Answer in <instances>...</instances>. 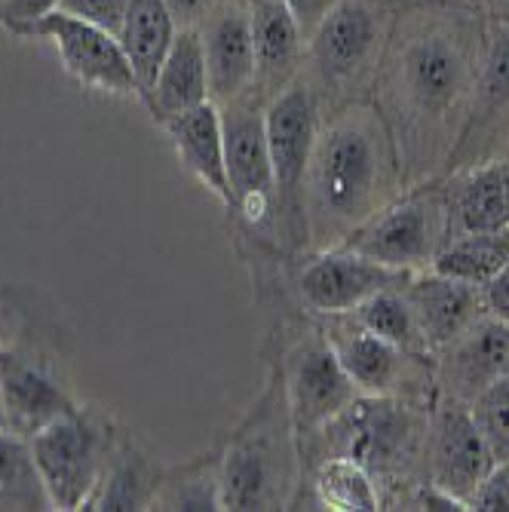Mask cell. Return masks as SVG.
Returning <instances> with one entry per match:
<instances>
[{
    "label": "cell",
    "mask_w": 509,
    "mask_h": 512,
    "mask_svg": "<svg viewBox=\"0 0 509 512\" xmlns=\"http://www.w3.org/2000/svg\"><path fill=\"white\" fill-rule=\"evenodd\" d=\"M399 166L396 138L375 111L350 108L322 126L301 181V218L313 246H341L393 203Z\"/></svg>",
    "instance_id": "6da1fadb"
},
{
    "label": "cell",
    "mask_w": 509,
    "mask_h": 512,
    "mask_svg": "<svg viewBox=\"0 0 509 512\" xmlns=\"http://www.w3.org/2000/svg\"><path fill=\"white\" fill-rule=\"evenodd\" d=\"M295 424L280 365L246 421L221 448L224 509H289L295 503Z\"/></svg>",
    "instance_id": "7a4b0ae2"
},
{
    "label": "cell",
    "mask_w": 509,
    "mask_h": 512,
    "mask_svg": "<svg viewBox=\"0 0 509 512\" xmlns=\"http://www.w3.org/2000/svg\"><path fill=\"white\" fill-rule=\"evenodd\" d=\"M427 430L430 424L396 396L359 393L335 421L310 439L322 445V457H350L378 482L411 467L421 448H427Z\"/></svg>",
    "instance_id": "3957f363"
},
{
    "label": "cell",
    "mask_w": 509,
    "mask_h": 512,
    "mask_svg": "<svg viewBox=\"0 0 509 512\" xmlns=\"http://www.w3.org/2000/svg\"><path fill=\"white\" fill-rule=\"evenodd\" d=\"M28 448L50 506L71 512L86 509L96 494L114 454V433L102 411L77 405L40 427L28 439Z\"/></svg>",
    "instance_id": "277c9868"
},
{
    "label": "cell",
    "mask_w": 509,
    "mask_h": 512,
    "mask_svg": "<svg viewBox=\"0 0 509 512\" xmlns=\"http://www.w3.org/2000/svg\"><path fill=\"white\" fill-rule=\"evenodd\" d=\"M255 92L224 102L221 126H224V163L230 184V212L240 215L249 230L276 227L280 197H276L273 160L264 129V108Z\"/></svg>",
    "instance_id": "5b68a950"
},
{
    "label": "cell",
    "mask_w": 509,
    "mask_h": 512,
    "mask_svg": "<svg viewBox=\"0 0 509 512\" xmlns=\"http://www.w3.org/2000/svg\"><path fill=\"white\" fill-rule=\"evenodd\" d=\"M448 240V200L445 194L424 188L402 200L387 203L341 243V249L359 252L393 270H418L433 264L436 252Z\"/></svg>",
    "instance_id": "8992f818"
},
{
    "label": "cell",
    "mask_w": 509,
    "mask_h": 512,
    "mask_svg": "<svg viewBox=\"0 0 509 512\" xmlns=\"http://www.w3.org/2000/svg\"><path fill=\"white\" fill-rule=\"evenodd\" d=\"M473 86V65L464 40L448 28L414 34L396 62V96L414 123H442Z\"/></svg>",
    "instance_id": "52a82bcc"
},
{
    "label": "cell",
    "mask_w": 509,
    "mask_h": 512,
    "mask_svg": "<svg viewBox=\"0 0 509 512\" xmlns=\"http://www.w3.org/2000/svg\"><path fill=\"white\" fill-rule=\"evenodd\" d=\"M264 129L273 160L276 197H280V212H276V230L286 227L289 240H295L292 227L307 237L301 218V181L310 160V151L319 135V96L304 80H292L283 92L264 105Z\"/></svg>",
    "instance_id": "ba28073f"
},
{
    "label": "cell",
    "mask_w": 509,
    "mask_h": 512,
    "mask_svg": "<svg viewBox=\"0 0 509 512\" xmlns=\"http://www.w3.org/2000/svg\"><path fill=\"white\" fill-rule=\"evenodd\" d=\"M19 37H43L56 46L59 62L68 77H74L83 89L108 92L120 99H142L132 65L123 53L117 34L74 19L62 10H53L19 31Z\"/></svg>",
    "instance_id": "9c48e42d"
},
{
    "label": "cell",
    "mask_w": 509,
    "mask_h": 512,
    "mask_svg": "<svg viewBox=\"0 0 509 512\" xmlns=\"http://www.w3.org/2000/svg\"><path fill=\"white\" fill-rule=\"evenodd\" d=\"M0 408L7 430L31 439L40 427L77 408L59 365L37 344H0Z\"/></svg>",
    "instance_id": "30bf717a"
},
{
    "label": "cell",
    "mask_w": 509,
    "mask_h": 512,
    "mask_svg": "<svg viewBox=\"0 0 509 512\" xmlns=\"http://www.w3.org/2000/svg\"><path fill=\"white\" fill-rule=\"evenodd\" d=\"M298 439H310L359 396L322 332L301 338L280 365Z\"/></svg>",
    "instance_id": "8fae6325"
},
{
    "label": "cell",
    "mask_w": 509,
    "mask_h": 512,
    "mask_svg": "<svg viewBox=\"0 0 509 512\" xmlns=\"http://www.w3.org/2000/svg\"><path fill=\"white\" fill-rule=\"evenodd\" d=\"M384 40V13L375 0H335L310 34L307 59L322 89L347 86L372 65Z\"/></svg>",
    "instance_id": "7c38bea8"
},
{
    "label": "cell",
    "mask_w": 509,
    "mask_h": 512,
    "mask_svg": "<svg viewBox=\"0 0 509 512\" xmlns=\"http://www.w3.org/2000/svg\"><path fill=\"white\" fill-rule=\"evenodd\" d=\"M411 276L414 273L408 270H393L359 252L335 246V249H322L298 270L295 289L307 310L329 316V313H350L362 301L384 289L405 286Z\"/></svg>",
    "instance_id": "4fadbf2b"
},
{
    "label": "cell",
    "mask_w": 509,
    "mask_h": 512,
    "mask_svg": "<svg viewBox=\"0 0 509 512\" xmlns=\"http://www.w3.org/2000/svg\"><path fill=\"white\" fill-rule=\"evenodd\" d=\"M497 467V457L482 436L470 405L448 399L427 430V470L430 482L464 500L470 509L473 491Z\"/></svg>",
    "instance_id": "5bb4252c"
},
{
    "label": "cell",
    "mask_w": 509,
    "mask_h": 512,
    "mask_svg": "<svg viewBox=\"0 0 509 512\" xmlns=\"http://www.w3.org/2000/svg\"><path fill=\"white\" fill-rule=\"evenodd\" d=\"M322 319L326 322H322L319 332L335 350L338 362L344 365L350 381L359 387V393L396 396L402 384H408L411 365L424 359V356H414V353L393 347L375 332H368L353 313H329Z\"/></svg>",
    "instance_id": "9a60e30c"
},
{
    "label": "cell",
    "mask_w": 509,
    "mask_h": 512,
    "mask_svg": "<svg viewBox=\"0 0 509 512\" xmlns=\"http://www.w3.org/2000/svg\"><path fill=\"white\" fill-rule=\"evenodd\" d=\"M203 37L206 71H209V99L215 105L234 102L255 86V43L246 4L227 0L218 4L206 25L197 28Z\"/></svg>",
    "instance_id": "2e32d148"
},
{
    "label": "cell",
    "mask_w": 509,
    "mask_h": 512,
    "mask_svg": "<svg viewBox=\"0 0 509 512\" xmlns=\"http://www.w3.org/2000/svg\"><path fill=\"white\" fill-rule=\"evenodd\" d=\"M442 350L445 359L439 365V375L445 396L454 402L473 405L479 393L509 375V325L494 316H482Z\"/></svg>",
    "instance_id": "e0dca14e"
},
{
    "label": "cell",
    "mask_w": 509,
    "mask_h": 512,
    "mask_svg": "<svg viewBox=\"0 0 509 512\" xmlns=\"http://www.w3.org/2000/svg\"><path fill=\"white\" fill-rule=\"evenodd\" d=\"M246 13L255 43V86L261 102L283 92L298 71L304 28L286 0H246Z\"/></svg>",
    "instance_id": "ac0fdd59"
},
{
    "label": "cell",
    "mask_w": 509,
    "mask_h": 512,
    "mask_svg": "<svg viewBox=\"0 0 509 512\" xmlns=\"http://www.w3.org/2000/svg\"><path fill=\"white\" fill-rule=\"evenodd\" d=\"M405 298L418 316V325L430 350L448 347L454 338L464 335L485 313L482 289L460 283V279L442 276L436 270L424 276H411L405 283Z\"/></svg>",
    "instance_id": "d6986e66"
},
{
    "label": "cell",
    "mask_w": 509,
    "mask_h": 512,
    "mask_svg": "<svg viewBox=\"0 0 509 512\" xmlns=\"http://www.w3.org/2000/svg\"><path fill=\"white\" fill-rule=\"evenodd\" d=\"M178 154V163L188 169L203 188L230 212V184L224 163V126L221 108L215 102H203L191 111H181L160 123Z\"/></svg>",
    "instance_id": "ffe728a7"
},
{
    "label": "cell",
    "mask_w": 509,
    "mask_h": 512,
    "mask_svg": "<svg viewBox=\"0 0 509 512\" xmlns=\"http://www.w3.org/2000/svg\"><path fill=\"white\" fill-rule=\"evenodd\" d=\"M203 102H212L203 37L197 28H178L169 53L157 71V80L145 99V108L154 114L157 123H166L169 117L191 111Z\"/></svg>",
    "instance_id": "44dd1931"
},
{
    "label": "cell",
    "mask_w": 509,
    "mask_h": 512,
    "mask_svg": "<svg viewBox=\"0 0 509 512\" xmlns=\"http://www.w3.org/2000/svg\"><path fill=\"white\" fill-rule=\"evenodd\" d=\"M448 200V237L509 227V163H488L457 178Z\"/></svg>",
    "instance_id": "7402d4cb"
},
{
    "label": "cell",
    "mask_w": 509,
    "mask_h": 512,
    "mask_svg": "<svg viewBox=\"0 0 509 512\" xmlns=\"http://www.w3.org/2000/svg\"><path fill=\"white\" fill-rule=\"evenodd\" d=\"M175 34H178V25L163 0H129L117 40L132 65L142 102L148 99Z\"/></svg>",
    "instance_id": "603a6c76"
},
{
    "label": "cell",
    "mask_w": 509,
    "mask_h": 512,
    "mask_svg": "<svg viewBox=\"0 0 509 512\" xmlns=\"http://www.w3.org/2000/svg\"><path fill=\"white\" fill-rule=\"evenodd\" d=\"M160 479H163V473L145 454H138L129 442L114 445L108 470H105L96 494L89 497L86 509H99V512L151 509V500L160 488Z\"/></svg>",
    "instance_id": "cb8c5ba5"
},
{
    "label": "cell",
    "mask_w": 509,
    "mask_h": 512,
    "mask_svg": "<svg viewBox=\"0 0 509 512\" xmlns=\"http://www.w3.org/2000/svg\"><path fill=\"white\" fill-rule=\"evenodd\" d=\"M506 261H509V227L476 230V234L448 237L445 246L436 252L430 270L482 289Z\"/></svg>",
    "instance_id": "d4e9b609"
},
{
    "label": "cell",
    "mask_w": 509,
    "mask_h": 512,
    "mask_svg": "<svg viewBox=\"0 0 509 512\" xmlns=\"http://www.w3.org/2000/svg\"><path fill=\"white\" fill-rule=\"evenodd\" d=\"M310 488L322 509H335V512L381 509V491L375 476L350 457H319Z\"/></svg>",
    "instance_id": "484cf974"
},
{
    "label": "cell",
    "mask_w": 509,
    "mask_h": 512,
    "mask_svg": "<svg viewBox=\"0 0 509 512\" xmlns=\"http://www.w3.org/2000/svg\"><path fill=\"white\" fill-rule=\"evenodd\" d=\"M221 451L197 457L184 467L163 473L151 509H184V512H218L221 506Z\"/></svg>",
    "instance_id": "4316f807"
},
{
    "label": "cell",
    "mask_w": 509,
    "mask_h": 512,
    "mask_svg": "<svg viewBox=\"0 0 509 512\" xmlns=\"http://www.w3.org/2000/svg\"><path fill=\"white\" fill-rule=\"evenodd\" d=\"M368 332L381 335L384 341H390L393 347L414 353V356H427V338L418 325V316H414L408 298H405V286H393L384 289L378 295H372L368 301H362L356 310H350Z\"/></svg>",
    "instance_id": "83f0119b"
},
{
    "label": "cell",
    "mask_w": 509,
    "mask_h": 512,
    "mask_svg": "<svg viewBox=\"0 0 509 512\" xmlns=\"http://www.w3.org/2000/svg\"><path fill=\"white\" fill-rule=\"evenodd\" d=\"M0 509H53L37 476L28 439L0 427Z\"/></svg>",
    "instance_id": "f1b7e54d"
},
{
    "label": "cell",
    "mask_w": 509,
    "mask_h": 512,
    "mask_svg": "<svg viewBox=\"0 0 509 512\" xmlns=\"http://www.w3.org/2000/svg\"><path fill=\"white\" fill-rule=\"evenodd\" d=\"M476 89V105L485 111L509 105V25L494 28L482 71L476 77Z\"/></svg>",
    "instance_id": "f546056e"
},
{
    "label": "cell",
    "mask_w": 509,
    "mask_h": 512,
    "mask_svg": "<svg viewBox=\"0 0 509 512\" xmlns=\"http://www.w3.org/2000/svg\"><path fill=\"white\" fill-rule=\"evenodd\" d=\"M482 436L488 439L497 463L509 460V375L494 381L485 393H479L470 405Z\"/></svg>",
    "instance_id": "4dcf8cb0"
},
{
    "label": "cell",
    "mask_w": 509,
    "mask_h": 512,
    "mask_svg": "<svg viewBox=\"0 0 509 512\" xmlns=\"http://www.w3.org/2000/svg\"><path fill=\"white\" fill-rule=\"evenodd\" d=\"M126 7H129V0H59L62 13H68L74 19H83L89 25H99V28H105L111 34L120 31Z\"/></svg>",
    "instance_id": "1f68e13d"
},
{
    "label": "cell",
    "mask_w": 509,
    "mask_h": 512,
    "mask_svg": "<svg viewBox=\"0 0 509 512\" xmlns=\"http://www.w3.org/2000/svg\"><path fill=\"white\" fill-rule=\"evenodd\" d=\"M470 509L509 512V460H500L497 467L482 479V485L470 497Z\"/></svg>",
    "instance_id": "d6a6232c"
},
{
    "label": "cell",
    "mask_w": 509,
    "mask_h": 512,
    "mask_svg": "<svg viewBox=\"0 0 509 512\" xmlns=\"http://www.w3.org/2000/svg\"><path fill=\"white\" fill-rule=\"evenodd\" d=\"M59 10V0H0V25L19 37L22 28Z\"/></svg>",
    "instance_id": "836d02e7"
},
{
    "label": "cell",
    "mask_w": 509,
    "mask_h": 512,
    "mask_svg": "<svg viewBox=\"0 0 509 512\" xmlns=\"http://www.w3.org/2000/svg\"><path fill=\"white\" fill-rule=\"evenodd\" d=\"M485 313L509 325V261L482 286Z\"/></svg>",
    "instance_id": "e575fe53"
},
{
    "label": "cell",
    "mask_w": 509,
    "mask_h": 512,
    "mask_svg": "<svg viewBox=\"0 0 509 512\" xmlns=\"http://www.w3.org/2000/svg\"><path fill=\"white\" fill-rule=\"evenodd\" d=\"M178 28H197L218 7V0H163Z\"/></svg>",
    "instance_id": "d590c367"
},
{
    "label": "cell",
    "mask_w": 509,
    "mask_h": 512,
    "mask_svg": "<svg viewBox=\"0 0 509 512\" xmlns=\"http://www.w3.org/2000/svg\"><path fill=\"white\" fill-rule=\"evenodd\" d=\"M411 506H418V509H433V512H460V509H467L464 500H457L454 494L442 491V488L433 485V482H427V485H421L418 491H414Z\"/></svg>",
    "instance_id": "8d00e7d4"
},
{
    "label": "cell",
    "mask_w": 509,
    "mask_h": 512,
    "mask_svg": "<svg viewBox=\"0 0 509 512\" xmlns=\"http://www.w3.org/2000/svg\"><path fill=\"white\" fill-rule=\"evenodd\" d=\"M0 427H7V421H4V408H0Z\"/></svg>",
    "instance_id": "74e56055"
},
{
    "label": "cell",
    "mask_w": 509,
    "mask_h": 512,
    "mask_svg": "<svg viewBox=\"0 0 509 512\" xmlns=\"http://www.w3.org/2000/svg\"><path fill=\"white\" fill-rule=\"evenodd\" d=\"M497 4H500V7H509V0H497Z\"/></svg>",
    "instance_id": "f35d334b"
}]
</instances>
